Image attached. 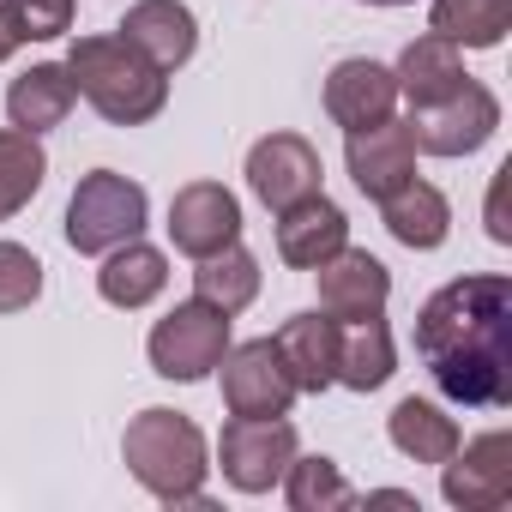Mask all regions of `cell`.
<instances>
[{"label":"cell","mask_w":512,"mask_h":512,"mask_svg":"<svg viewBox=\"0 0 512 512\" xmlns=\"http://www.w3.org/2000/svg\"><path fill=\"white\" fill-rule=\"evenodd\" d=\"M163 284H169V260H163L157 247H145L139 235L121 241V247H109V260L97 272V290H103L109 308H145V302L163 296Z\"/></svg>","instance_id":"obj_19"},{"label":"cell","mask_w":512,"mask_h":512,"mask_svg":"<svg viewBox=\"0 0 512 512\" xmlns=\"http://www.w3.org/2000/svg\"><path fill=\"white\" fill-rule=\"evenodd\" d=\"M278 350H284V362H290L296 392H326V386L338 380L344 332H338V320H332V314H296V320H284Z\"/></svg>","instance_id":"obj_17"},{"label":"cell","mask_w":512,"mask_h":512,"mask_svg":"<svg viewBox=\"0 0 512 512\" xmlns=\"http://www.w3.org/2000/svg\"><path fill=\"white\" fill-rule=\"evenodd\" d=\"M428 31L464 49H494L512 31V0H434Z\"/></svg>","instance_id":"obj_24"},{"label":"cell","mask_w":512,"mask_h":512,"mask_svg":"<svg viewBox=\"0 0 512 512\" xmlns=\"http://www.w3.org/2000/svg\"><path fill=\"white\" fill-rule=\"evenodd\" d=\"M193 296L211 302V308H223V314H241L253 296H260V260H253L247 247L229 241L223 253L199 260V272H193Z\"/></svg>","instance_id":"obj_23"},{"label":"cell","mask_w":512,"mask_h":512,"mask_svg":"<svg viewBox=\"0 0 512 512\" xmlns=\"http://www.w3.org/2000/svg\"><path fill=\"white\" fill-rule=\"evenodd\" d=\"M145 229V187L115 175V169H91L79 187H73V205H67V241L79 253H109L121 241H133Z\"/></svg>","instance_id":"obj_4"},{"label":"cell","mask_w":512,"mask_h":512,"mask_svg":"<svg viewBox=\"0 0 512 512\" xmlns=\"http://www.w3.org/2000/svg\"><path fill=\"white\" fill-rule=\"evenodd\" d=\"M386 434H392V446H398L404 458H416V464H446V458L458 452V422H452L440 404H428V398H404V404L392 410Z\"/></svg>","instance_id":"obj_22"},{"label":"cell","mask_w":512,"mask_h":512,"mask_svg":"<svg viewBox=\"0 0 512 512\" xmlns=\"http://www.w3.org/2000/svg\"><path fill=\"white\" fill-rule=\"evenodd\" d=\"M284 494H290L296 512H338V506L356 500V488L344 482V470H338L332 458H290Z\"/></svg>","instance_id":"obj_27"},{"label":"cell","mask_w":512,"mask_h":512,"mask_svg":"<svg viewBox=\"0 0 512 512\" xmlns=\"http://www.w3.org/2000/svg\"><path fill=\"white\" fill-rule=\"evenodd\" d=\"M446 500L464 506V512H500L512 500V434L494 428V434H476L464 452H452L446 464Z\"/></svg>","instance_id":"obj_10"},{"label":"cell","mask_w":512,"mask_h":512,"mask_svg":"<svg viewBox=\"0 0 512 512\" xmlns=\"http://www.w3.org/2000/svg\"><path fill=\"white\" fill-rule=\"evenodd\" d=\"M368 7H410V0H368Z\"/></svg>","instance_id":"obj_31"},{"label":"cell","mask_w":512,"mask_h":512,"mask_svg":"<svg viewBox=\"0 0 512 512\" xmlns=\"http://www.w3.org/2000/svg\"><path fill=\"white\" fill-rule=\"evenodd\" d=\"M67 73H73V91L115 127H139L169 103V79L127 37H79L67 49Z\"/></svg>","instance_id":"obj_2"},{"label":"cell","mask_w":512,"mask_h":512,"mask_svg":"<svg viewBox=\"0 0 512 512\" xmlns=\"http://www.w3.org/2000/svg\"><path fill=\"white\" fill-rule=\"evenodd\" d=\"M416 356L464 410L512 404V278L476 272L434 290L416 314Z\"/></svg>","instance_id":"obj_1"},{"label":"cell","mask_w":512,"mask_h":512,"mask_svg":"<svg viewBox=\"0 0 512 512\" xmlns=\"http://www.w3.org/2000/svg\"><path fill=\"white\" fill-rule=\"evenodd\" d=\"M25 43V31H19V19H13V7H7V0H0V61H7L13 49Z\"/></svg>","instance_id":"obj_30"},{"label":"cell","mask_w":512,"mask_h":512,"mask_svg":"<svg viewBox=\"0 0 512 512\" xmlns=\"http://www.w3.org/2000/svg\"><path fill=\"white\" fill-rule=\"evenodd\" d=\"M344 241H350V217L326 193H308V199L278 211V253H284V266H296V272H314L320 260H332Z\"/></svg>","instance_id":"obj_14"},{"label":"cell","mask_w":512,"mask_h":512,"mask_svg":"<svg viewBox=\"0 0 512 512\" xmlns=\"http://www.w3.org/2000/svg\"><path fill=\"white\" fill-rule=\"evenodd\" d=\"M121 37H127L157 73L187 67L193 49H199V25H193V13L181 7V0H139V7H127Z\"/></svg>","instance_id":"obj_15"},{"label":"cell","mask_w":512,"mask_h":512,"mask_svg":"<svg viewBox=\"0 0 512 512\" xmlns=\"http://www.w3.org/2000/svg\"><path fill=\"white\" fill-rule=\"evenodd\" d=\"M398 97H410V109H434V103H446L452 91H464V61H458V43H446V37H416L404 55H398Z\"/></svg>","instance_id":"obj_18"},{"label":"cell","mask_w":512,"mask_h":512,"mask_svg":"<svg viewBox=\"0 0 512 512\" xmlns=\"http://www.w3.org/2000/svg\"><path fill=\"white\" fill-rule=\"evenodd\" d=\"M223 404L229 416H284L296 404V380H290V362L278 350V338H253V344H235L223 350Z\"/></svg>","instance_id":"obj_8"},{"label":"cell","mask_w":512,"mask_h":512,"mask_svg":"<svg viewBox=\"0 0 512 512\" xmlns=\"http://www.w3.org/2000/svg\"><path fill=\"white\" fill-rule=\"evenodd\" d=\"M338 380H344L350 392H374V386L392 380V332H386L380 320H362L356 338H344V350H338Z\"/></svg>","instance_id":"obj_26"},{"label":"cell","mask_w":512,"mask_h":512,"mask_svg":"<svg viewBox=\"0 0 512 512\" xmlns=\"http://www.w3.org/2000/svg\"><path fill=\"white\" fill-rule=\"evenodd\" d=\"M7 7H13L25 43H49L73 25V0H7Z\"/></svg>","instance_id":"obj_29"},{"label":"cell","mask_w":512,"mask_h":512,"mask_svg":"<svg viewBox=\"0 0 512 512\" xmlns=\"http://www.w3.org/2000/svg\"><path fill=\"white\" fill-rule=\"evenodd\" d=\"M380 223L392 229V241L428 253V247L446 241V229H452V205H446L440 187H428V181H404L392 199H380Z\"/></svg>","instance_id":"obj_21"},{"label":"cell","mask_w":512,"mask_h":512,"mask_svg":"<svg viewBox=\"0 0 512 512\" xmlns=\"http://www.w3.org/2000/svg\"><path fill=\"white\" fill-rule=\"evenodd\" d=\"M494 127H500V103L476 79H464V91H452L434 109H410V139L428 157H470L494 139Z\"/></svg>","instance_id":"obj_7"},{"label":"cell","mask_w":512,"mask_h":512,"mask_svg":"<svg viewBox=\"0 0 512 512\" xmlns=\"http://www.w3.org/2000/svg\"><path fill=\"white\" fill-rule=\"evenodd\" d=\"M350 157V181L368 193V199H392L404 181H416V139H410V121H380V127H362L350 133L344 145Z\"/></svg>","instance_id":"obj_13"},{"label":"cell","mask_w":512,"mask_h":512,"mask_svg":"<svg viewBox=\"0 0 512 512\" xmlns=\"http://www.w3.org/2000/svg\"><path fill=\"white\" fill-rule=\"evenodd\" d=\"M398 103V79L392 67L380 61H338L332 79H326V115L344 127V133H362V127H380Z\"/></svg>","instance_id":"obj_16"},{"label":"cell","mask_w":512,"mask_h":512,"mask_svg":"<svg viewBox=\"0 0 512 512\" xmlns=\"http://www.w3.org/2000/svg\"><path fill=\"white\" fill-rule=\"evenodd\" d=\"M121 458L133 470L139 488H151L157 500L181 506L205 494V434L181 416V410H139L121 434Z\"/></svg>","instance_id":"obj_3"},{"label":"cell","mask_w":512,"mask_h":512,"mask_svg":"<svg viewBox=\"0 0 512 512\" xmlns=\"http://www.w3.org/2000/svg\"><path fill=\"white\" fill-rule=\"evenodd\" d=\"M314 272H320V314L350 320V326H362V320H380V314H386L392 272L374 260L368 247H350V241H344L332 260H320Z\"/></svg>","instance_id":"obj_9"},{"label":"cell","mask_w":512,"mask_h":512,"mask_svg":"<svg viewBox=\"0 0 512 512\" xmlns=\"http://www.w3.org/2000/svg\"><path fill=\"white\" fill-rule=\"evenodd\" d=\"M223 350H229V314L199 302V296L181 302L175 314H163L157 332H151V368L163 380H181V386L205 380L223 362Z\"/></svg>","instance_id":"obj_5"},{"label":"cell","mask_w":512,"mask_h":512,"mask_svg":"<svg viewBox=\"0 0 512 512\" xmlns=\"http://www.w3.org/2000/svg\"><path fill=\"white\" fill-rule=\"evenodd\" d=\"M73 97H79V91H73V73L55 67V61H43V67H31V73L13 79V91H7V115H13L19 133H49V127L67 121Z\"/></svg>","instance_id":"obj_20"},{"label":"cell","mask_w":512,"mask_h":512,"mask_svg":"<svg viewBox=\"0 0 512 512\" xmlns=\"http://www.w3.org/2000/svg\"><path fill=\"white\" fill-rule=\"evenodd\" d=\"M43 175H49V157H43L37 133H19V127L0 133V223L37 199Z\"/></svg>","instance_id":"obj_25"},{"label":"cell","mask_w":512,"mask_h":512,"mask_svg":"<svg viewBox=\"0 0 512 512\" xmlns=\"http://www.w3.org/2000/svg\"><path fill=\"white\" fill-rule=\"evenodd\" d=\"M217 458H223V476L241 494H266V488L284 482V470L296 458V428L284 416H229L223 440H217Z\"/></svg>","instance_id":"obj_6"},{"label":"cell","mask_w":512,"mask_h":512,"mask_svg":"<svg viewBox=\"0 0 512 512\" xmlns=\"http://www.w3.org/2000/svg\"><path fill=\"white\" fill-rule=\"evenodd\" d=\"M320 175H326L320 169V151L302 133H272V139H260V145L247 151V187L260 193L272 211L320 193Z\"/></svg>","instance_id":"obj_12"},{"label":"cell","mask_w":512,"mask_h":512,"mask_svg":"<svg viewBox=\"0 0 512 512\" xmlns=\"http://www.w3.org/2000/svg\"><path fill=\"white\" fill-rule=\"evenodd\" d=\"M241 235V205L229 187L217 181H193L169 199V241L181 253H193V260H211V253H223L229 241Z\"/></svg>","instance_id":"obj_11"},{"label":"cell","mask_w":512,"mask_h":512,"mask_svg":"<svg viewBox=\"0 0 512 512\" xmlns=\"http://www.w3.org/2000/svg\"><path fill=\"white\" fill-rule=\"evenodd\" d=\"M43 296V266L19 241H0V314H19Z\"/></svg>","instance_id":"obj_28"}]
</instances>
